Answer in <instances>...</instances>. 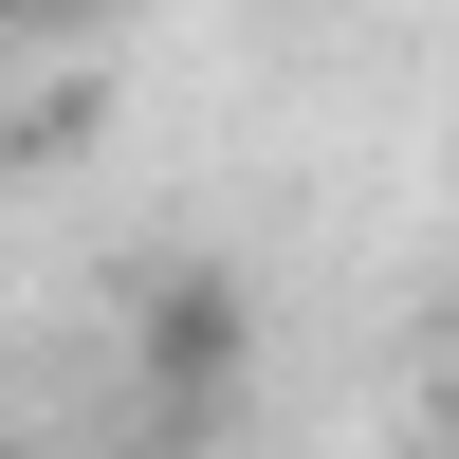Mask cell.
<instances>
[{
	"label": "cell",
	"instance_id": "1",
	"mask_svg": "<svg viewBox=\"0 0 459 459\" xmlns=\"http://www.w3.org/2000/svg\"><path fill=\"white\" fill-rule=\"evenodd\" d=\"M110 350H129V404H147L166 441H221V404L257 386V294L221 276V257H166V276L129 294Z\"/></svg>",
	"mask_w": 459,
	"mask_h": 459
},
{
	"label": "cell",
	"instance_id": "2",
	"mask_svg": "<svg viewBox=\"0 0 459 459\" xmlns=\"http://www.w3.org/2000/svg\"><path fill=\"white\" fill-rule=\"evenodd\" d=\"M37 19H56V0H0V37H37Z\"/></svg>",
	"mask_w": 459,
	"mask_h": 459
},
{
	"label": "cell",
	"instance_id": "3",
	"mask_svg": "<svg viewBox=\"0 0 459 459\" xmlns=\"http://www.w3.org/2000/svg\"><path fill=\"white\" fill-rule=\"evenodd\" d=\"M441 423H459V368H441Z\"/></svg>",
	"mask_w": 459,
	"mask_h": 459
}]
</instances>
